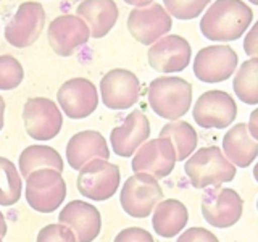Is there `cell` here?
I'll list each match as a JSON object with an SVG mask.
<instances>
[{"mask_svg":"<svg viewBox=\"0 0 258 242\" xmlns=\"http://www.w3.org/2000/svg\"><path fill=\"white\" fill-rule=\"evenodd\" d=\"M253 21V12L242 0H216L202 16L200 31L215 42L237 40Z\"/></svg>","mask_w":258,"mask_h":242,"instance_id":"1","label":"cell"},{"mask_svg":"<svg viewBox=\"0 0 258 242\" xmlns=\"http://www.w3.org/2000/svg\"><path fill=\"white\" fill-rule=\"evenodd\" d=\"M147 99L150 108L160 118L176 121L182 118L190 108L192 86L177 76H160L150 83Z\"/></svg>","mask_w":258,"mask_h":242,"instance_id":"2","label":"cell"},{"mask_svg":"<svg viewBox=\"0 0 258 242\" xmlns=\"http://www.w3.org/2000/svg\"><path fill=\"white\" fill-rule=\"evenodd\" d=\"M184 173L196 189L231 183L236 176V166L223 155L216 145L202 147L185 160Z\"/></svg>","mask_w":258,"mask_h":242,"instance_id":"3","label":"cell"},{"mask_svg":"<svg viewBox=\"0 0 258 242\" xmlns=\"http://www.w3.org/2000/svg\"><path fill=\"white\" fill-rule=\"evenodd\" d=\"M26 202L39 213H52L67 197V183L61 173L52 168H40L26 177Z\"/></svg>","mask_w":258,"mask_h":242,"instance_id":"4","label":"cell"},{"mask_svg":"<svg viewBox=\"0 0 258 242\" xmlns=\"http://www.w3.org/2000/svg\"><path fill=\"white\" fill-rule=\"evenodd\" d=\"M119 168L108 160L94 158L79 169L78 191L83 197L94 202L108 200L119 188Z\"/></svg>","mask_w":258,"mask_h":242,"instance_id":"5","label":"cell"},{"mask_svg":"<svg viewBox=\"0 0 258 242\" xmlns=\"http://www.w3.org/2000/svg\"><path fill=\"white\" fill-rule=\"evenodd\" d=\"M163 200V191L155 177L145 173H136L127 177L119 194V204L133 218L149 216L153 208Z\"/></svg>","mask_w":258,"mask_h":242,"instance_id":"6","label":"cell"},{"mask_svg":"<svg viewBox=\"0 0 258 242\" xmlns=\"http://www.w3.org/2000/svg\"><path fill=\"white\" fill-rule=\"evenodd\" d=\"M23 121L31 139L50 141L61 131L63 113L53 100L45 97H34L24 103Z\"/></svg>","mask_w":258,"mask_h":242,"instance_id":"7","label":"cell"},{"mask_svg":"<svg viewBox=\"0 0 258 242\" xmlns=\"http://www.w3.org/2000/svg\"><path fill=\"white\" fill-rule=\"evenodd\" d=\"M194 121L204 129H224L234 123L237 105L224 91H207L194 103Z\"/></svg>","mask_w":258,"mask_h":242,"instance_id":"8","label":"cell"},{"mask_svg":"<svg viewBox=\"0 0 258 242\" xmlns=\"http://www.w3.org/2000/svg\"><path fill=\"white\" fill-rule=\"evenodd\" d=\"M242 212L244 200L234 189L215 186V189H210L202 199V215L213 228H231L240 220Z\"/></svg>","mask_w":258,"mask_h":242,"instance_id":"9","label":"cell"},{"mask_svg":"<svg viewBox=\"0 0 258 242\" xmlns=\"http://www.w3.org/2000/svg\"><path fill=\"white\" fill-rule=\"evenodd\" d=\"M237 62L239 56L229 45H208L194 58V75L202 83H223L234 75Z\"/></svg>","mask_w":258,"mask_h":242,"instance_id":"10","label":"cell"},{"mask_svg":"<svg viewBox=\"0 0 258 242\" xmlns=\"http://www.w3.org/2000/svg\"><path fill=\"white\" fill-rule=\"evenodd\" d=\"M176 165V152L169 139L158 137V139L145 141L139 149L134 152L131 168L136 173L150 174L155 179H161L171 174Z\"/></svg>","mask_w":258,"mask_h":242,"instance_id":"11","label":"cell"},{"mask_svg":"<svg viewBox=\"0 0 258 242\" xmlns=\"http://www.w3.org/2000/svg\"><path fill=\"white\" fill-rule=\"evenodd\" d=\"M173 28V20L160 4L139 7L129 13L127 29L131 36L144 45H152L166 36Z\"/></svg>","mask_w":258,"mask_h":242,"instance_id":"12","label":"cell"},{"mask_svg":"<svg viewBox=\"0 0 258 242\" xmlns=\"http://www.w3.org/2000/svg\"><path fill=\"white\" fill-rule=\"evenodd\" d=\"M45 24V12L39 2H24L18 7L15 16L5 26L7 42L16 48L32 45L42 34Z\"/></svg>","mask_w":258,"mask_h":242,"instance_id":"13","label":"cell"},{"mask_svg":"<svg viewBox=\"0 0 258 242\" xmlns=\"http://www.w3.org/2000/svg\"><path fill=\"white\" fill-rule=\"evenodd\" d=\"M102 102L111 110H127L141 97V83L133 71L124 68L111 70L100 81Z\"/></svg>","mask_w":258,"mask_h":242,"instance_id":"14","label":"cell"},{"mask_svg":"<svg viewBox=\"0 0 258 242\" xmlns=\"http://www.w3.org/2000/svg\"><path fill=\"white\" fill-rule=\"evenodd\" d=\"M63 113L71 119L91 116L99 105V94L92 81L86 78H73L64 81L56 92Z\"/></svg>","mask_w":258,"mask_h":242,"instance_id":"15","label":"cell"},{"mask_svg":"<svg viewBox=\"0 0 258 242\" xmlns=\"http://www.w3.org/2000/svg\"><path fill=\"white\" fill-rule=\"evenodd\" d=\"M149 65L158 73H181L190 63V44L181 36L168 34L153 42L149 48Z\"/></svg>","mask_w":258,"mask_h":242,"instance_id":"16","label":"cell"},{"mask_svg":"<svg viewBox=\"0 0 258 242\" xmlns=\"http://www.w3.org/2000/svg\"><path fill=\"white\" fill-rule=\"evenodd\" d=\"M48 44L60 56H71L76 50L87 44L91 31L78 15H61L48 26Z\"/></svg>","mask_w":258,"mask_h":242,"instance_id":"17","label":"cell"},{"mask_svg":"<svg viewBox=\"0 0 258 242\" xmlns=\"http://www.w3.org/2000/svg\"><path fill=\"white\" fill-rule=\"evenodd\" d=\"M58 221L73 231L76 242H94L102 229L100 212L84 200H73L64 205Z\"/></svg>","mask_w":258,"mask_h":242,"instance_id":"18","label":"cell"},{"mask_svg":"<svg viewBox=\"0 0 258 242\" xmlns=\"http://www.w3.org/2000/svg\"><path fill=\"white\" fill-rule=\"evenodd\" d=\"M150 123L142 110H134L126 116L124 123L110 133V142L116 155L127 158L149 139Z\"/></svg>","mask_w":258,"mask_h":242,"instance_id":"19","label":"cell"},{"mask_svg":"<svg viewBox=\"0 0 258 242\" xmlns=\"http://www.w3.org/2000/svg\"><path fill=\"white\" fill-rule=\"evenodd\" d=\"M94 158H110L108 144L99 131H81L68 141L67 160L73 169H81Z\"/></svg>","mask_w":258,"mask_h":242,"instance_id":"20","label":"cell"},{"mask_svg":"<svg viewBox=\"0 0 258 242\" xmlns=\"http://www.w3.org/2000/svg\"><path fill=\"white\" fill-rule=\"evenodd\" d=\"M76 12L79 18L87 24L91 37L94 39L107 36L119 16L115 0H83L78 5Z\"/></svg>","mask_w":258,"mask_h":242,"instance_id":"21","label":"cell"},{"mask_svg":"<svg viewBox=\"0 0 258 242\" xmlns=\"http://www.w3.org/2000/svg\"><path fill=\"white\" fill-rule=\"evenodd\" d=\"M221 152L234 166L247 168L258 155V142L250 136L245 123H237L224 134Z\"/></svg>","mask_w":258,"mask_h":242,"instance_id":"22","label":"cell"},{"mask_svg":"<svg viewBox=\"0 0 258 242\" xmlns=\"http://www.w3.org/2000/svg\"><path fill=\"white\" fill-rule=\"evenodd\" d=\"M152 226L161 237L177 236L189 221V212L185 205L177 199H166L153 208Z\"/></svg>","mask_w":258,"mask_h":242,"instance_id":"23","label":"cell"},{"mask_svg":"<svg viewBox=\"0 0 258 242\" xmlns=\"http://www.w3.org/2000/svg\"><path fill=\"white\" fill-rule=\"evenodd\" d=\"M18 166L20 174L23 177H28L31 173L37 171L40 168H52L61 173L64 163L61 155L53 147H48V145H29L21 152Z\"/></svg>","mask_w":258,"mask_h":242,"instance_id":"24","label":"cell"},{"mask_svg":"<svg viewBox=\"0 0 258 242\" xmlns=\"http://www.w3.org/2000/svg\"><path fill=\"white\" fill-rule=\"evenodd\" d=\"M160 137L171 141L176 152V161L187 160L197 149V133L187 121L176 119L165 125L160 131Z\"/></svg>","mask_w":258,"mask_h":242,"instance_id":"25","label":"cell"},{"mask_svg":"<svg viewBox=\"0 0 258 242\" xmlns=\"http://www.w3.org/2000/svg\"><path fill=\"white\" fill-rule=\"evenodd\" d=\"M232 87L237 99L247 105L258 103V58H248L234 75Z\"/></svg>","mask_w":258,"mask_h":242,"instance_id":"26","label":"cell"},{"mask_svg":"<svg viewBox=\"0 0 258 242\" xmlns=\"http://www.w3.org/2000/svg\"><path fill=\"white\" fill-rule=\"evenodd\" d=\"M23 194V181L18 169L5 157H0V205L10 207L18 204Z\"/></svg>","mask_w":258,"mask_h":242,"instance_id":"27","label":"cell"},{"mask_svg":"<svg viewBox=\"0 0 258 242\" xmlns=\"http://www.w3.org/2000/svg\"><path fill=\"white\" fill-rule=\"evenodd\" d=\"M24 78L21 63L12 55H0V91L16 89Z\"/></svg>","mask_w":258,"mask_h":242,"instance_id":"28","label":"cell"},{"mask_svg":"<svg viewBox=\"0 0 258 242\" xmlns=\"http://www.w3.org/2000/svg\"><path fill=\"white\" fill-rule=\"evenodd\" d=\"M165 10L177 20H194L205 10L212 0H163Z\"/></svg>","mask_w":258,"mask_h":242,"instance_id":"29","label":"cell"},{"mask_svg":"<svg viewBox=\"0 0 258 242\" xmlns=\"http://www.w3.org/2000/svg\"><path fill=\"white\" fill-rule=\"evenodd\" d=\"M36 242H76V237L64 224H47L39 231Z\"/></svg>","mask_w":258,"mask_h":242,"instance_id":"30","label":"cell"},{"mask_svg":"<svg viewBox=\"0 0 258 242\" xmlns=\"http://www.w3.org/2000/svg\"><path fill=\"white\" fill-rule=\"evenodd\" d=\"M113 242H155V239L144 228H126L116 234Z\"/></svg>","mask_w":258,"mask_h":242,"instance_id":"31","label":"cell"},{"mask_svg":"<svg viewBox=\"0 0 258 242\" xmlns=\"http://www.w3.org/2000/svg\"><path fill=\"white\" fill-rule=\"evenodd\" d=\"M176 242H220L212 231L205 228H190L185 229Z\"/></svg>","mask_w":258,"mask_h":242,"instance_id":"32","label":"cell"},{"mask_svg":"<svg viewBox=\"0 0 258 242\" xmlns=\"http://www.w3.org/2000/svg\"><path fill=\"white\" fill-rule=\"evenodd\" d=\"M244 50L245 53L250 56V58H256L258 55V45H256V26H253L250 29V32L245 37V42H244Z\"/></svg>","mask_w":258,"mask_h":242,"instance_id":"33","label":"cell"},{"mask_svg":"<svg viewBox=\"0 0 258 242\" xmlns=\"http://www.w3.org/2000/svg\"><path fill=\"white\" fill-rule=\"evenodd\" d=\"M247 128H248L250 136L256 141L258 139V110L252 111V115H250V123L247 125Z\"/></svg>","mask_w":258,"mask_h":242,"instance_id":"34","label":"cell"},{"mask_svg":"<svg viewBox=\"0 0 258 242\" xmlns=\"http://www.w3.org/2000/svg\"><path fill=\"white\" fill-rule=\"evenodd\" d=\"M123 2L133 5L136 8H139V7H147V5L153 4V0H123Z\"/></svg>","mask_w":258,"mask_h":242,"instance_id":"35","label":"cell"},{"mask_svg":"<svg viewBox=\"0 0 258 242\" xmlns=\"http://www.w3.org/2000/svg\"><path fill=\"white\" fill-rule=\"evenodd\" d=\"M4 115H5V100H4V97L0 95V131H2V128H4Z\"/></svg>","mask_w":258,"mask_h":242,"instance_id":"36","label":"cell"},{"mask_svg":"<svg viewBox=\"0 0 258 242\" xmlns=\"http://www.w3.org/2000/svg\"><path fill=\"white\" fill-rule=\"evenodd\" d=\"M5 234H7V221H5L4 215L0 213V237H4Z\"/></svg>","mask_w":258,"mask_h":242,"instance_id":"37","label":"cell"},{"mask_svg":"<svg viewBox=\"0 0 258 242\" xmlns=\"http://www.w3.org/2000/svg\"><path fill=\"white\" fill-rule=\"evenodd\" d=\"M248 2H250V4H253V5H256V4H258V0H248Z\"/></svg>","mask_w":258,"mask_h":242,"instance_id":"38","label":"cell"},{"mask_svg":"<svg viewBox=\"0 0 258 242\" xmlns=\"http://www.w3.org/2000/svg\"><path fill=\"white\" fill-rule=\"evenodd\" d=\"M2 239H4V237H0V242H2Z\"/></svg>","mask_w":258,"mask_h":242,"instance_id":"39","label":"cell"}]
</instances>
